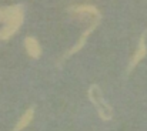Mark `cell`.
<instances>
[{
    "instance_id": "cell-3",
    "label": "cell",
    "mask_w": 147,
    "mask_h": 131,
    "mask_svg": "<svg viewBox=\"0 0 147 131\" xmlns=\"http://www.w3.org/2000/svg\"><path fill=\"white\" fill-rule=\"evenodd\" d=\"M100 20H101V17H96V19L92 21V24H90L87 29H84V30H83V33L80 34V37H79V40L76 42V44H74L71 48H69V50H67V51H66V53L61 56V60L59 61V64H61L63 61H66V60H67L69 57H71L73 54L79 53V51H80V50L84 47V44L87 43V39L90 37V34H92V33H93V32L97 29V26L100 24Z\"/></svg>"
},
{
    "instance_id": "cell-5",
    "label": "cell",
    "mask_w": 147,
    "mask_h": 131,
    "mask_svg": "<svg viewBox=\"0 0 147 131\" xmlns=\"http://www.w3.org/2000/svg\"><path fill=\"white\" fill-rule=\"evenodd\" d=\"M69 11L71 14H76V16L86 14V16H92V17H101L100 10L94 4H76V6L69 7Z\"/></svg>"
},
{
    "instance_id": "cell-6",
    "label": "cell",
    "mask_w": 147,
    "mask_h": 131,
    "mask_svg": "<svg viewBox=\"0 0 147 131\" xmlns=\"http://www.w3.org/2000/svg\"><path fill=\"white\" fill-rule=\"evenodd\" d=\"M24 48L27 51V54L34 58V60H39L42 57V46L39 43V40L33 36H27L24 39Z\"/></svg>"
},
{
    "instance_id": "cell-4",
    "label": "cell",
    "mask_w": 147,
    "mask_h": 131,
    "mask_svg": "<svg viewBox=\"0 0 147 131\" xmlns=\"http://www.w3.org/2000/svg\"><path fill=\"white\" fill-rule=\"evenodd\" d=\"M146 36H147V32H143L140 39H139V44H137V48L134 51V54L131 56L130 61H129V66H127V74H130L134 67L144 58L147 56V46H146Z\"/></svg>"
},
{
    "instance_id": "cell-7",
    "label": "cell",
    "mask_w": 147,
    "mask_h": 131,
    "mask_svg": "<svg viewBox=\"0 0 147 131\" xmlns=\"http://www.w3.org/2000/svg\"><path fill=\"white\" fill-rule=\"evenodd\" d=\"M33 117H34V108H33V107H29V108L22 114V117L19 118V121L16 123L14 128L11 131H23L26 127H29V124L32 123Z\"/></svg>"
},
{
    "instance_id": "cell-1",
    "label": "cell",
    "mask_w": 147,
    "mask_h": 131,
    "mask_svg": "<svg viewBox=\"0 0 147 131\" xmlns=\"http://www.w3.org/2000/svg\"><path fill=\"white\" fill-rule=\"evenodd\" d=\"M23 21H24V6L23 4L0 7V23H4V26L0 29V40L6 42L11 39L20 30Z\"/></svg>"
},
{
    "instance_id": "cell-2",
    "label": "cell",
    "mask_w": 147,
    "mask_h": 131,
    "mask_svg": "<svg viewBox=\"0 0 147 131\" xmlns=\"http://www.w3.org/2000/svg\"><path fill=\"white\" fill-rule=\"evenodd\" d=\"M87 94H89V98H90L92 104H93L94 108L97 110V114L100 116V118L104 120V121H110V120L113 118V110H111V107L106 103V100H104V97H103L101 88L98 87L97 84H92V86L89 87Z\"/></svg>"
}]
</instances>
